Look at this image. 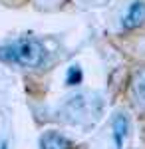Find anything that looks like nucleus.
Listing matches in <instances>:
<instances>
[{"instance_id":"20e7f679","label":"nucleus","mask_w":145,"mask_h":149,"mask_svg":"<svg viewBox=\"0 0 145 149\" xmlns=\"http://www.w3.org/2000/svg\"><path fill=\"white\" fill-rule=\"evenodd\" d=\"M113 141H115V147L123 149V139L127 137V131H129V121L123 113H117L113 117Z\"/></svg>"},{"instance_id":"39448f33","label":"nucleus","mask_w":145,"mask_h":149,"mask_svg":"<svg viewBox=\"0 0 145 149\" xmlns=\"http://www.w3.org/2000/svg\"><path fill=\"white\" fill-rule=\"evenodd\" d=\"M135 97H137L139 105L145 107V72L139 74V78L135 80Z\"/></svg>"},{"instance_id":"f257e3e1","label":"nucleus","mask_w":145,"mask_h":149,"mask_svg":"<svg viewBox=\"0 0 145 149\" xmlns=\"http://www.w3.org/2000/svg\"><path fill=\"white\" fill-rule=\"evenodd\" d=\"M44 48L38 40L32 38H22L10 42L6 46H0V60L8 62V64H16V66H24V68H36L44 62Z\"/></svg>"},{"instance_id":"0eeeda50","label":"nucleus","mask_w":145,"mask_h":149,"mask_svg":"<svg viewBox=\"0 0 145 149\" xmlns=\"http://www.w3.org/2000/svg\"><path fill=\"white\" fill-rule=\"evenodd\" d=\"M0 149H8V143H6V141H2V143H0Z\"/></svg>"},{"instance_id":"f03ea898","label":"nucleus","mask_w":145,"mask_h":149,"mask_svg":"<svg viewBox=\"0 0 145 149\" xmlns=\"http://www.w3.org/2000/svg\"><path fill=\"white\" fill-rule=\"evenodd\" d=\"M145 22V2L143 0H133L129 4V8L123 16V28L133 30L137 26H141Z\"/></svg>"},{"instance_id":"423d86ee","label":"nucleus","mask_w":145,"mask_h":149,"mask_svg":"<svg viewBox=\"0 0 145 149\" xmlns=\"http://www.w3.org/2000/svg\"><path fill=\"white\" fill-rule=\"evenodd\" d=\"M82 78H84V72L79 66H72L68 70V78H66V84L68 86H78L82 84Z\"/></svg>"},{"instance_id":"7ed1b4c3","label":"nucleus","mask_w":145,"mask_h":149,"mask_svg":"<svg viewBox=\"0 0 145 149\" xmlns=\"http://www.w3.org/2000/svg\"><path fill=\"white\" fill-rule=\"evenodd\" d=\"M40 147L42 149H72V143L68 141L62 133L58 131H48L40 139Z\"/></svg>"}]
</instances>
